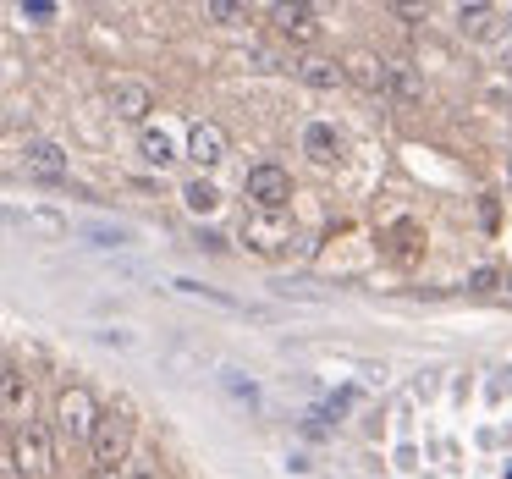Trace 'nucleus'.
Wrapping results in <instances>:
<instances>
[{
  "label": "nucleus",
  "instance_id": "13",
  "mask_svg": "<svg viewBox=\"0 0 512 479\" xmlns=\"http://www.w3.org/2000/svg\"><path fill=\"white\" fill-rule=\"evenodd\" d=\"M386 94L397 105H419L424 100V78L413 72V61H386Z\"/></svg>",
  "mask_w": 512,
  "mask_h": 479
},
{
  "label": "nucleus",
  "instance_id": "10",
  "mask_svg": "<svg viewBox=\"0 0 512 479\" xmlns=\"http://www.w3.org/2000/svg\"><path fill=\"white\" fill-rule=\"evenodd\" d=\"M67 149L56 144V138H28V149H23V171L28 177H39V182H61L67 177Z\"/></svg>",
  "mask_w": 512,
  "mask_h": 479
},
{
  "label": "nucleus",
  "instance_id": "20",
  "mask_svg": "<svg viewBox=\"0 0 512 479\" xmlns=\"http://www.w3.org/2000/svg\"><path fill=\"white\" fill-rule=\"evenodd\" d=\"M133 479H166V474H160V468H149V463H138V468H133Z\"/></svg>",
  "mask_w": 512,
  "mask_h": 479
},
{
  "label": "nucleus",
  "instance_id": "8",
  "mask_svg": "<svg viewBox=\"0 0 512 479\" xmlns=\"http://www.w3.org/2000/svg\"><path fill=\"white\" fill-rule=\"evenodd\" d=\"M182 155H188L199 171H215L226 155H232V138H226V127H215V122H193L188 138H182Z\"/></svg>",
  "mask_w": 512,
  "mask_h": 479
},
{
  "label": "nucleus",
  "instance_id": "19",
  "mask_svg": "<svg viewBox=\"0 0 512 479\" xmlns=\"http://www.w3.org/2000/svg\"><path fill=\"white\" fill-rule=\"evenodd\" d=\"M83 237H89V243H100V248H122V243H127L122 226H89Z\"/></svg>",
  "mask_w": 512,
  "mask_h": 479
},
{
  "label": "nucleus",
  "instance_id": "4",
  "mask_svg": "<svg viewBox=\"0 0 512 479\" xmlns=\"http://www.w3.org/2000/svg\"><path fill=\"white\" fill-rule=\"evenodd\" d=\"M39 419V386L23 364H0V430L12 435Z\"/></svg>",
  "mask_w": 512,
  "mask_h": 479
},
{
  "label": "nucleus",
  "instance_id": "7",
  "mask_svg": "<svg viewBox=\"0 0 512 479\" xmlns=\"http://www.w3.org/2000/svg\"><path fill=\"white\" fill-rule=\"evenodd\" d=\"M105 105H111V116L144 127L149 116H155V89H149L144 78H111L105 83Z\"/></svg>",
  "mask_w": 512,
  "mask_h": 479
},
{
  "label": "nucleus",
  "instance_id": "12",
  "mask_svg": "<svg viewBox=\"0 0 512 479\" xmlns=\"http://www.w3.org/2000/svg\"><path fill=\"white\" fill-rule=\"evenodd\" d=\"M138 155H144V160H149V166H155V171H166L171 160H182V144H177V138L166 133V127L144 122V127H138Z\"/></svg>",
  "mask_w": 512,
  "mask_h": 479
},
{
  "label": "nucleus",
  "instance_id": "11",
  "mask_svg": "<svg viewBox=\"0 0 512 479\" xmlns=\"http://www.w3.org/2000/svg\"><path fill=\"white\" fill-rule=\"evenodd\" d=\"M336 67H342V83H358L364 94H386V61L375 50H347Z\"/></svg>",
  "mask_w": 512,
  "mask_h": 479
},
{
  "label": "nucleus",
  "instance_id": "5",
  "mask_svg": "<svg viewBox=\"0 0 512 479\" xmlns=\"http://www.w3.org/2000/svg\"><path fill=\"white\" fill-rule=\"evenodd\" d=\"M292 215L287 210H248L243 215V243L254 248V254H281V248L292 243Z\"/></svg>",
  "mask_w": 512,
  "mask_h": 479
},
{
  "label": "nucleus",
  "instance_id": "1",
  "mask_svg": "<svg viewBox=\"0 0 512 479\" xmlns=\"http://www.w3.org/2000/svg\"><path fill=\"white\" fill-rule=\"evenodd\" d=\"M6 463H12V479H50L56 474V430L39 419L12 430L6 435Z\"/></svg>",
  "mask_w": 512,
  "mask_h": 479
},
{
  "label": "nucleus",
  "instance_id": "9",
  "mask_svg": "<svg viewBox=\"0 0 512 479\" xmlns=\"http://www.w3.org/2000/svg\"><path fill=\"white\" fill-rule=\"evenodd\" d=\"M270 28L287 45H314L320 39V12L314 6H270Z\"/></svg>",
  "mask_w": 512,
  "mask_h": 479
},
{
  "label": "nucleus",
  "instance_id": "22",
  "mask_svg": "<svg viewBox=\"0 0 512 479\" xmlns=\"http://www.w3.org/2000/svg\"><path fill=\"white\" fill-rule=\"evenodd\" d=\"M0 133H6V111H0Z\"/></svg>",
  "mask_w": 512,
  "mask_h": 479
},
{
  "label": "nucleus",
  "instance_id": "3",
  "mask_svg": "<svg viewBox=\"0 0 512 479\" xmlns=\"http://www.w3.org/2000/svg\"><path fill=\"white\" fill-rule=\"evenodd\" d=\"M50 419H56L61 441H83V446H89L94 424H100V397H94L83 380H67V386L56 391V402H50Z\"/></svg>",
  "mask_w": 512,
  "mask_h": 479
},
{
  "label": "nucleus",
  "instance_id": "14",
  "mask_svg": "<svg viewBox=\"0 0 512 479\" xmlns=\"http://www.w3.org/2000/svg\"><path fill=\"white\" fill-rule=\"evenodd\" d=\"M298 78L309 83V89H320V94L342 89V67H336V61H325V56H303L298 61Z\"/></svg>",
  "mask_w": 512,
  "mask_h": 479
},
{
  "label": "nucleus",
  "instance_id": "21",
  "mask_svg": "<svg viewBox=\"0 0 512 479\" xmlns=\"http://www.w3.org/2000/svg\"><path fill=\"white\" fill-rule=\"evenodd\" d=\"M83 479H122V474H111V468H89Z\"/></svg>",
  "mask_w": 512,
  "mask_h": 479
},
{
  "label": "nucleus",
  "instance_id": "2",
  "mask_svg": "<svg viewBox=\"0 0 512 479\" xmlns=\"http://www.w3.org/2000/svg\"><path fill=\"white\" fill-rule=\"evenodd\" d=\"M127 457H133V408L116 402V408H100V424H94V435H89V463L122 474Z\"/></svg>",
  "mask_w": 512,
  "mask_h": 479
},
{
  "label": "nucleus",
  "instance_id": "18",
  "mask_svg": "<svg viewBox=\"0 0 512 479\" xmlns=\"http://www.w3.org/2000/svg\"><path fill=\"white\" fill-rule=\"evenodd\" d=\"M204 17H210V23H243L248 6H237V0H210V6H204Z\"/></svg>",
  "mask_w": 512,
  "mask_h": 479
},
{
  "label": "nucleus",
  "instance_id": "6",
  "mask_svg": "<svg viewBox=\"0 0 512 479\" xmlns=\"http://www.w3.org/2000/svg\"><path fill=\"white\" fill-rule=\"evenodd\" d=\"M243 199H248V210H287L292 204V177L281 166H254L243 177Z\"/></svg>",
  "mask_w": 512,
  "mask_h": 479
},
{
  "label": "nucleus",
  "instance_id": "17",
  "mask_svg": "<svg viewBox=\"0 0 512 479\" xmlns=\"http://www.w3.org/2000/svg\"><path fill=\"white\" fill-rule=\"evenodd\" d=\"M490 6H457V34H468V39H479V34H490Z\"/></svg>",
  "mask_w": 512,
  "mask_h": 479
},
{
  "label": "nucleus",
  "instance_id": "15",
  "mask_svg": "<svg viewBox=\"0 0 512 479\" xmlns=\"http://www.w3.org/2000/svg\"><path fill=\"white\" fill-rule=\"evenodd\" d=\"M182 204H188L193 215H215L221 210V188H215L210 177H193V182H182Z\"/></svg>",
  "mask_w": 512,
  "mask_h": 479
},
{
  "label": "nucleus",
  "instance_id": "16",
  "mask_svg": "<svg viewBox=\"0 0 512 479\" xmlns=\"http://www.w3.org/2000/svg\"><path fill=\"white\" fill-rule=\"evenodd\" d=\"M303 149H309L320 166H331V160L342 155V138H336L331 127H309V133H303Z\"/></svg>",
  "mask_w": 512,
  "mask_h": 479
}]
</instances>
